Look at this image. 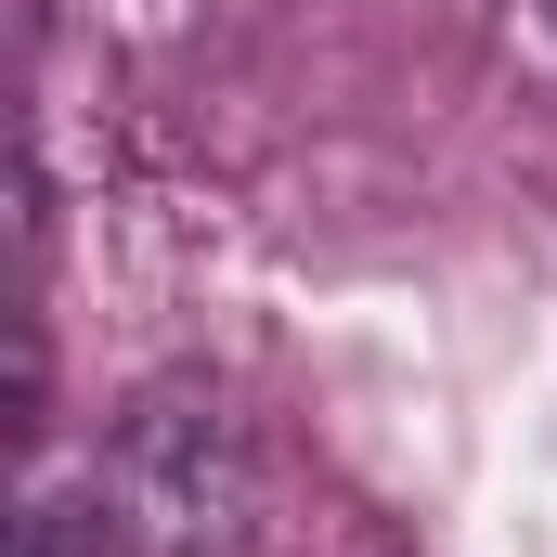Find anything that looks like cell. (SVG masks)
<instances>
[{
    "label": "cell",
    "instance_id": "cell-2",
    "mask_svg": "<svg viewBox=\"0 0 557 557\" xmlns=\"http://www.w3.org/2000/svg\"><path fill=\"white\" fill-rule=\"evenodd\" d=\"M13 557H143V545L117 532V506H104V493H52V506H26V519H13Z\"/></svg>",
    "mask_w": 557,
    "mask_h": 557
},
{
    "label": "cell",
    "instance_id": "cell-1",
    "mask_svg": "<svg viewBox=\"0 0 557 557\" xmlns=\"http://www.w3.org/2000/svg\"><path fill=\"white\" fill-rule=\"evenodd\" d=\"M91 493L117 506V532L143 557H247L260 545V428L208 376H156L117 416Z\"/></svg>",
    "mask_w": 557,
    "mask_h": 557
}]
</instances>
